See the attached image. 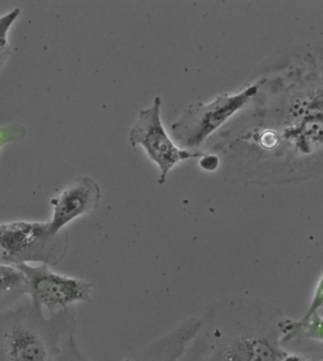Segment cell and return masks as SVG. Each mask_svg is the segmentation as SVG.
Segmentation results:
<instances>
[{"instance_id": "cell-1", "label": "cell", "mask_w": 323, "mask_h": 361, "mask_svg": "<svg viewBox=\"0 0 323 361\" xmlns=\"http://www.w3.org/2000/svg\"><path fill=\"white\" fill-rule=\"evenodd\" d=\"M282 311L252 296L212 302L186 361H284Z\"/></svg>"}, {"instance_id": "cell-2", "label": "cell", "mask_w": 323, "mask_h": 361, "mask_svg": "<svg viewBox=\"0 0 323 361\" xmlns=\"http://www.w3.org/2000/svg\"><path fill=\"white\" fill-rule=\"evenodd\" d=\"M76 329L74 307L47 317L32 302L13 307L0 313V361H51Z\"/></svg>"}, {"instance_id": "cell-3", "label": "cell", "mask_w": 323, "mask_h": 361, "mask_svg": "<svg viewBox=\"0 0 323 361\" xmlns=\"http://www.w3.org/2000/svg\"><path fill=\"white\" fill-rule=\"evenodd\" d=\"M68 248L66 232L54 235L49 221H16L0 224V265H57Z\"/></svg>"}, {"instance_id": "cell-4", "label": "cell", "mask_w": 323, "mask_h": 361, "mask_svg": "<svg viewBox=\"0 0 323 361\" xmlns=\"http://www.w3.org/2000/svg\"><path fill=\"white\" fill-rule=\"evenodd\" d=\"M18 267L29 282L33 307L47 317L80 302L93 301L94 283L87 279L57 273L46 264Z\"/></svg>"}, {"instance_id": "cell-5", "label": "cell", "mask_w": 323, "mask_h": 361, "mask_svg": "<svg viewBox=\"0 0 323 361\" xmlns=\"http://www.w3.org/2000/svg\"><path fill=\"white\" fill-rule=\"evenodd\" d=\"M257 85L250 86L238 95H222L209 104L189 105L171 130L178 145L185 149L199 147L228 118L240 110L257 93Z\"/></svg>"}, {"instance_id": "cell-6", "label": "cell", "mask_w": 323, "mask_h": 361, "mask_svg": "<svg viewBox=\"0 0 323 361\" xmlns=\"http://www.w3.org/2000/svg\"><path fill=\"white\" fill-rule=\"evenodd\" d=\"M161 104V99L157 97L152 107L140 111L138 121L130 130L129 140L133 146H143L150 159L157 164L161 171L158 183L164 185L169 172L176 164L190 158L203 157L205 154L175 146L162 125Z\"/></svg>"}, {"instance_id": "cell-7", "label": "cell", "mask_w": 323, "mask_h": 361, "mask_svg": "<svg viewBox=\"0 0 323 361\" xmlns=\"http://www.w3.org/2000/svg\"><path fill=\"white\" fill-rule=\"evenodd\" d=\"M102 196V188L93 178L80 176L71 180L59 195L50 201V231L60 234L75 219L94 212L99 207Z\"/></svg>"}, {"instance_id": "cell-8", "label": "cell", "mask_w": 323, "mask_h": 361, "mask_svg": "<svg viewBox=\"0 0 323 361\" xmlns=\"http://www.w3.org/2000/svg\"><path fill=\"white\" fill-rule=\"evenodd\" d=\"M200 326V317L186 319L145 347L133 361L182 360Z\"/></svg>"}, {"instance_id": "cell-9", "label": "cell", "mask_w": 323, "mask_h": 361, "mask_svg": "<svg viewBox=\"0 0 323 361\" xmlns=\"http://www.w3.org/2000/svg\"><path fill=\"white\" fill-rule=\"evenodd\" d=\"M24 295H30L26 276L18 267L0 265V313L15 307Z\"/></svg>"}, {"instance_id": "cell-10", "label": "cell", "mask_w": 323, "mask_h": 361, "mask_svg": "<svg viewBox=\"0 0 323 361\" xmlns=\"http://www.w3.org/2000/svg\"><path fill=\"white\" fill-rule=\"evenodd\" d=\"M282 344L295 337L323 341V317L316 314L306 321H293L286 318L283 323Z\"/></svg>"}, {"instance_id": "cell-11", "label": "cell", "mask_w": 323, "mask_h": 361, "mask_svg": "<svg viewBox=\"0 0 323 361\" xmlns=\"http://www.w3.org/2000/svg\"><path fill=\"white\" fill-rule=\"evenodd\" d=\"M20 13V8H15L11 12L0 16V72L9 60L11 51H12L9 42V32Z\"/></svg>"}, {"instance_id": "cell-12", "label": "cell", "mask_w": 323, "mask_h": 361, "mask_svg": "<svg viewBox=\"0 0 323 361\" xmlns=\"http://www.w3.org/2000/svg\"><path fill=\"white\" fill-rule=\"evenodd\" d=\"M75 334H71L66 338L59 352L55 355L51 361H91L80 348Z\"/></svg>"}, {"instance_id": "cell-13", "label": "cell", "mask_w": 323, "mask_h": 361, "mask_svg": "<svg viewBox=\"0 0 323 361\" xmlns=\"http://www.w3.org/2000/svg\"><path fill=\"white\" fill-rule=\"evenodd\" d=\"M27 137V129L23 125L12 123L0 127V149L11 143H20Z\"/></svg>"}, {"instance_id": "cell-14", "label": "cell", "mask_w": 323, "mask_h": 361, "mask_svg": "<svg viewBox=\"0 0 323 361\" xmlns=\"http://www.w3.org/2000/svg\"><path fill=\"white\" fill-rule=\"evenodd\" d=\"M323 307V274L319 281L317 283L316 288H315V291L313 293V296H312L310 305L306 310L305 315L303 317L300 319V321H306L311 317H313L314 315H316L317 312H319V310H322Z\"/></svg>"}, {"instance_id": "cell-15", "label": "cell", "mask_w": 323, "mask_h": 361, "mask_svg": "<svg viewBox=\"0 0 323 361\" xmlns=\"http://www.w3.org/2000/svg\"><path fill=\"white\" fill-rule=\"evenodd\" d=\"M200 165L205 171H214V169L218 168L219 160L218 158L214 157H203L202 160H200Z\"/></svg>"}]
</instances>
